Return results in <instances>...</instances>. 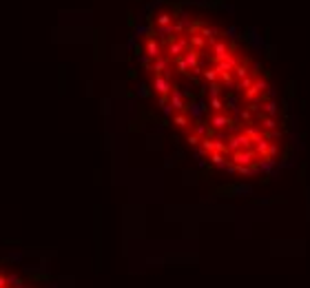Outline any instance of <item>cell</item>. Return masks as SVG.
<instances>
[{
  "label": "cell",
  "instance_id": "7a4b0ae2",
  "mask_svg": "<svg viewBox=\"0 0 310 288\" xmlns=\"http://www.w3.org/2000/svg\"><path fill=\"white\" fill-rule=\"evenodd\" d=\"M0 288H38L34 286V282L24 279L22 275H18L16 270H9L5 266H0Z\"/></svg>",
  "mask_w": 310,
  "mask_h": 288
},
{
  "label": "cell",
  "instance_id": "6da1fadb",
  "mask_svg": "<svg viewBox=\"0 0 310 288\" xmlns=\"http://www.w3.org/2000/svg\"><path fill=\"white\" fill-rule=\"evenodd\" d=\"M138 56L153 96L171 124L208 162L248 173L266 164L270 135L250 124L253 111L235 96L259 102L266 80L222 22L186 2H162L146 14Z\"/></svg>",
  "mask_w": 310,
  "mask_h": 288
}]
</instances>
